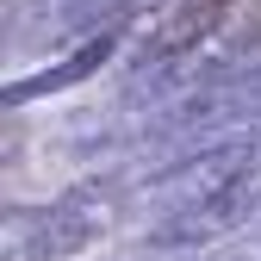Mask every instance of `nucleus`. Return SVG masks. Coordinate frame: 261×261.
<instances>
[{"label":"nucleus","mask_w":261,"mask_h":261,"mask_svg":"<svg viewBox=\"0 0 261 261\" xmlns=\"http://www.w3.org/2000/svg\"><path fill=\"white\" fill-rule=\"evenodd\" d=\"M230 7H237V0H168V7L155 13V25H149V50L174 56V50L205 44L212 31L224 25V13H230Z\"/></svg>","instance_id":"1"},{"label":"nucleus","mask_w":261,"mask_h":261,"mask_svg":"<svg viewBox=\"0 0 261 261\" xmlns=\"http://www.w3.org/2000/svg\"><path fill=\"white\" fill-rule=\"evenodd\" d=\"M106 50H112L106 38H100V44H87V50H81L75 62H62V69H50V75H38V81H25V87H13L7 100H25V93H44V87H62V81H81V75L93 69V62H106Z\"/></svg>","instance_id":"2"}]
</instances>
